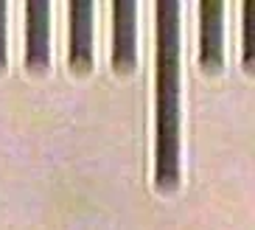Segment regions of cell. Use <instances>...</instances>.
<instances>
[{
    "label": "cell",
    "instance_id": "obj_6",
    "mask_svg": "<svg viewBox=\"0 0 255 230\" xmlns=\"http://www.w3.org/2000/svg\"><path fill=\"white\" fill-rule=\"evenodd\" d=\"M6 65V3H0V70Z\"/></svg>",
    "mask_w": 255,
    "mask_h": 230
},
{
    "label": "cell",
    "instance_id": "obj_4",
    "mask_svg": "<svg viewBox=\"0 0 255 230\" xmlns=\"http://www.w3.org/2000/svg\"><path fill=\"white\" fill-rule=\"evenodd\" d=\"M28 51L25 65L28 70H45L48 67V3H28Z\"/></svg>",
    "mask_w": 255,
    "mask_h": 230
},
{
    "label": "cell",
    "instance_id": "obj_5",
    "mask_svg": "<svg viewBox=\"0 0 255 230\" xmlns=\"http://www.w3.org/2000/svg\"><path fill=\"white\" fill-rule=\"evenodd\" d=\"M202 67L208 73L222 67V3H202Z\"/></svg>",
    "mask_w": 255,
    "mask_h": 230
},
{
    "label": "cell",
    "instance_id": "obj_3",
    "mask_svg": "<svg viewBox=\"0 0 255 230\" xmlns=\"http://www.w3.org/2000/svg\"><path fill=\"white\" fill-rule=\"evenodd\" d=\"M113 67L118 73H129L135 67V3H115Z\"/></svg>",
    "mask_w": 255,
    "mask_h": 230
},
{
    "label": "cell",
    "instance_id": "obj_2",
    "mask_svg": "<svg viewBox=\"0 0 255 230\" xmlns=\"http://www.w3.org/2000/svg\"><path fill=\"white\" fill-rule=\"evenodd\" d=\"M93 3L70 6V67L76 73L90 70L93 62Z\"/></svg>",
    "mask_w": 255,
    "mask_h": 230
},
{
    "label": "cell",
    "instance_id": "obj_1",
    "mask_svg": "<svg viewBox=\"0 0 255 230\" xmlns=\"http://www.w3.org/2000/svg\"><path fill=\"white\" fill-rule=\"evenodd\" d=\"M180 6H157V188L174 191L180 157Z\"/></svg>",
    "mask_w": 255,
    "mask_h": 230
}]
</instances>
